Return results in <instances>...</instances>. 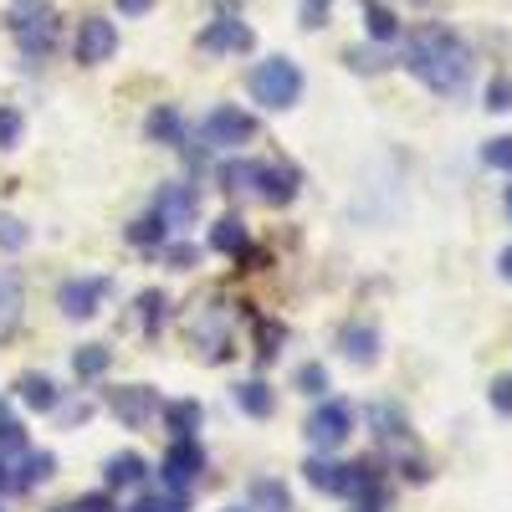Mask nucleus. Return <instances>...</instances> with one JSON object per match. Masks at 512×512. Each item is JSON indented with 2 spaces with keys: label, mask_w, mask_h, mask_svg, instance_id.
Wrapping results in <instances>:
<instances>
[{
  "label": "nucleus",
  "mask_w": 512,
  "mask_h": 512,
  "mask_svg": "<svg viewBox=\"0 0 512 512\" xmlns=\"http://www.w3.org/2000/svg\"><path fill=\"white\" fill-rule=\"evenodd\" d=\"M405 67L441 98H456L466 82H472V52H466V41L446 26H420L405 47Z\"/></svg>",
  "instance_id": "nucleus-1"
},
{
  "label": "nucleus",
  "mask_w": 512,
  "mask_h": 512,
  "mask_svg": "<svg viewBox=\"0 0 512 512\" xmlns=\"http://www.w3.org/2000/svg\"><path fill=\"white\" fill-rule=\"evenodd\" d=\"M251 93L267 108H292L297 98H303V72H297V62H287V57H267L251 72Z\"/></svg>",
  "instance_id": "nucleus-2"
},
{
  "label": "nucleus",
  "mask_w": 512,
  "mask_h": 512,
  "mask_svg": "<svg viewBox=\"0 0 512 512\" xmlns=\"http://www.w3.org/2000/svg\"><path fill=\"white\" fill-rule=\"evenodd\" d=\"M11 31H16L26 57H47L52 41H57L52 6H47V0H16V6H11Z\"/></svg>",
  "instance_id": "nucleus-3"
},
{
  "label": "nucleus",
  "mask_w": 512,
  "mask_h": 512,
  "mask_svg": "<svg viewBox=\"0 0 512 512\" xmlns=\"http://www.w3.org/2000/svg\"><path fill=\"white\" fill-rule=\"evenodd\" d=\"M200 139H205L210 149H241V144L256 139V123H251L241 108H216V113L200 123Z\"/></svg>",
  "instance_id": "nucleus-4"
},
{
  "label": "nucleus",
  "mask_w": 512,
  "mask_h": 512,
  "mask_svg": "<svg viewBox=\"0 0 512 512\" xmlns=\"http://www.w3.org/2000/svg\"><path fill=\"white\" fill-rule=\"evenodd\" d=\"M349 431H354V415H349V405H344V400H328V405H318V410L308 415V441H313L318 451L344 446V441H349Z\"/></svg>",
  "instance_id": "nucleus-5"
},
{
  "label": "nucleus",
  "mask_w": 512,
  "mask_h": 512,
  "mask_svg": "<svg viewBox=\"0 0 512 512\" xmlns=\"http://www.w3.org/2000/svg\"><path fill=\"white\" fill-rule=\"evenodd\" d=\"M118 52V26L108 21V16H88L77 26V62H88V67H98V62H108Z\"/></svg>",
  "instance_id": "nucleus-6"
},
{
  "label": "nucleus",
  "mask_w": 512,
  "mask_h": 512,
  "mask_svg": "<svg viewBox=\"0 0 512 512\" xmlns=\"http://www.w3.org/2000/svg\"><path fill=\"white\" fill-rule=\"evenodd\" d=\"M200 472H205V451L195 441H175V446H169V456H164V487L169 492H185Z\"/></svg>",
  "instance_id": "nucleus-7"
},
{
  "label": "nucleus",
  "mask_w": 512,
  "mask_h": 512,
  "mask_svg": "<svg viewBox=\"0 0 512 512\" xmlns=\"http://www.w3.org/2000/svg\"><path fill=\"white\" fill-rule=\"evenodd\" d=\"M103 292H108V282H103V277H72V282H62L57 303H62V313H67V318H93V313H98V303H103Z\"/></svg>",
  "instance_id": "nucleus-8"
},
{
  "label": "nucleus",
  "mask_w": 512,
  "mask_h": 512,
  "mask_svg": "<svg viewBox=\"0 0 512 512\" xmlns=\"http://www.w3.org/2000/svg\"><path fill=\"white\" fill-rule=\"evenodd\" d=\"M251 26L246 21H236V16H221V21H210L205 31H200V47L205 52H251Z\"/></svg>",
  "instance_id": "nucleus-9"
},
{
  "label": "nucleus",
  "mask_w": 512,
  "mask_h": 512,
  "mask_svg": "<svg viewBox=\"0 0 512 512\" xmlns=\"http://www.w3.org/2000/svg\"><path fill=\"white\" fill-rule=\"evenodd\" d=\"M251 190L262 195L267 205H287L297 195V169H287V164H256Z\"/></svg>",
  "instance_id": "nucleus-10"
},
{
  "label": "nucleus",
  "mask_w": 512,
  "mask_h": 512,
  "mask_svg": "<svg viewBox=\"0 0 512 512\" xmlns=\"http://www.w3.org/2000/svg\"><path fill=\"white\" fill-rule=\"evenodd\" d=\"M195 205H200V200H195V190H190V185H164V190H159V200H154V216H159L169 231H180V226H190V221H195Z\"/></svg>",
  "instance_id": "nucleus-11"
},
{
  "label": "nucleus",
  "mask_w": 512,
  "mask_h": 512,
  "mask_svg": "<svg viewBox=\"0 0 512 512\" xmlns=\"http://www.w3.org/2000/svg\"><path fill=\"white\" fill-rule=\"evenodd\" d=\"M113 415H118L123 425H144V420L159 415V395L149 390V384H128V390L113 395Z\"/></svg>",
  "instance_id": "nucleus-12"
},
{
  "label": "nucleus",
  "mask_w": 512,
  "mask_h": 512,
  "mask_svg": "<svg viewBox=\"0 0 512 512\" xmlns=\"http://www.w3.org/2000/svg\"><path fill=\"white\" fill-rule=\"evenodd\" d=\"M303 472H308V482H313L318 492H333V497H344V492H349V466H344V461L313 456V461L303 466Z\"/></svg>",
  "instance_id": "nucleus-13"
},
{
  "label": "nucleus",
  "mask_w": 512,
  "mask_h": 512,
  "mask_svg": "<svg viewBox=\"0 0 512 512\" xmlns=\"http://www.w3.org/2000/svg\"><path fill=\"white\" fill-rule=\"evenodd\" d=\"M159 415H164V431L175 441H195V431H200V405L195 400H175V405H164Z\"/></svg>",
  "instance_id": "nucleus-14"
},
{
  "label": "nucleus",
  "mask_w": 512,
  "mask_h": 512,
  "mask_svg": "<svg viewBox=\"0 0 512 512\" xmlns=\"http://www.w3.org/2000/svg\"><path fill=\"white\" fill-rule=\"evenodd\" d=\"M103 477H108V487H139V482H144V456H139V451H118V456H108Z\"/></svg>",
  "instance_id": "nucleus-15"
},
{
  "label": "nucleus",
  "mask_w": 512,
  "mask_h": 512,
  "mask_svg": "<svg viewBox=\"0 0 512 512\" xmlns=\"http://www.w3.org/2000/svg\"><path fill=\"white\" fill-rule=\"evenodd\" d=\"M16 323H21V277L0 272V338L16 333Z\"/></svg>",
  "instance_id": "nucleus-16"
},
{
  "label": "nucleus",
  "mask_w": 512,
  "mask_h": 512,
  "mask_svg": "<svg viewBox=\"0 0 512 512\" xmlns=\"http://www.w3.org/2000/svg\"><path fill=\"white\" fill-rule=\"evenodd\" d=\"M251 507L256 512H292V492L282 482L262 477V482H251Z\"/></svg>",
  "instance_id": "nucleus-17"
},
{
  "label": "nucleus",
  "mask_w": 512,
  "mask_h": 512,
  "mask_svg": "<svg viewBox=\"0 0 512 512\" xmlns=\"http://www.w3.org/2000/svg\"><path fill=\"white\" fill-rule=\"evenodd\" d=\"M210 246L226 251V256H246V226L236 216H221L216 226H210Z\"/></svg>",
  "instance_id": "nucleus-18"
},
{
  "label": "nucleus",
  "mask_w": 512,
  "mask_h": 512,
  "mask_svg": "<svg viewBox=\"0 0 512 512\" xmlns=\"http://www.w3.org/2000/svg\"><path fill=\"white\" fill-rule=\"evenodd\" d=\"M344 354L354 364H374L379 359V333L374 328H344Z\"/></svg>",
  "instance_id": "nucleus-19"
},
{
  "label": "nucleus",
  "mask_w": 512,
  "mask_h": 512,
  "mask_svg": "<svg viewBox=\"0 0 512 512\" xmlns=\"http://www.w3.org/2000/svg\"><path fill=\"white\" fill-rule=\"evenodd\" d=\"M108 364H113L108 344H82V349L72 354V369H77V379H98V374H108Z\"/></svg>",
  "instance_id": "nucleus-20"
},
{
  "label": "nucleus",
  "mask_w": 512,
  "mask_h": 512,
  "mask_svg": "<svg viewBox=\"0 0 512 512\" xmlns=\"http://www.w3.org/2000/svg\"><path fill=\"white\" fill-rule=\"evenodd\" d=\"M149 139H154V144H180V139H185L180 113H175V108H154V113H149Z\"/></svg>",
  "instance_id": "nucleus-21"
},
{
  "label": "nucleus",
  "mask_w": 512,
  "mask_h": 512,
  "mask_svg": "<svg viewBox=\"0 0 512 512\" xmlns=\"http://www.w3.org/2000/svg\"><path fill=\"white\" fill-rule=\"evenodd\" d=\"M21 400H26L31 410H52V405H57V384H52L47 374H26V379H21Z\"/></svg>",
  "instance_id": "nucleus-22"
},
{
  "label": "nucleus",
  "mask_w": 512,
  "mask_h": 512,
  "mask_svg": "<svg viewBox=\"0 0 512 512\" xmlns=\"http://www.w3.org/2000/svg\"><path fill=\"white\" fill-rule=\"evenodd\" d=\"M236 400H241V410H246V415H256V420L272 415V390H267L262 379H246L241 390H236Z\"/></svg>",
  "instance_id": "nucleus-23"
},
{
  "label": "nucleus",
  "mask_w": 512,
  "mask_h": 512,
  "mask_svg": "<svg viewBox=\"0 0 512 512\" xmlns=\"http://www.w3.org/2000/svg\"><path fill=\"white\" fill-rule=\"evenodd\" d=\"M364 26H369L374 41H395L400 36V21H395L390 6H364Z\"/></svg>",
  "instance_id": "nucleus-24"
},
{
  "label": "nucleus",
  "mask_w": 512,
  "mask_h": 512,
  "mask_svg": "<svg viewBox=\"0 0 512 512\" xmlns=\"http://www.w3.org/2000/svg\"><path fill=\"white\" fill-rule=\"evenodd\" d=\"M128 236H134L139 246H159V241L169 236V226H164L159 216H144V221H134V231H128Z\"/></svg>",
  "instance_id": "nucleus-25"
},
{
  "label": "nucleus",
  "mask_w": 512,
  "mask_h": 512,
  "mask_svg": "<svg viewBox=\"0 0 512 512\" xmlns=\"http://www.w3.org/2000/svg\"><path fill=\"white\" fill-rule=\"evenodd\" d=\"M297 384H303L308 395H323L328 390V369L323 364H303V369H297Z\"/></svg>",
  "instance_id": "nucleus-26"
},
{
  "label": "nucleus",
  "mask_w": 512,
  "mask_h": 512,
  "mask_svg": "<svg viewBox=\"0 0 512 512\" xmlns=\"http://www.w3.org/2000/svg\"><path fill=\"white\" fill-rule=\"evenodd\" d=\"M0 246H6V251H21L26 246V226L16 216H0Z\"/></svg>",
  "instance_id": "nucleus-27"
},
{
  "label": "nucleus",
  "mask_w": 512,
  "mask_h": 512,
  "mask_svg": "<svg viewBox=\"0 0 512 512\" xmlns=\"http://www.w3.org/2000/svg\"><path fill=\"white\" fill-rule=\"evenodd\" d=\"M482 159L492 164V169H512V139L502 134V139H492L487 149H482Z\"/></svg>",
  "instance_id": "nucleus-28"
},
{
  "label": "nucleus",
  "mask_w": 512,
  "mask_h": 512,
  "mask_svg": "<svg viewBox=\"0 0 512 512\" xmlns=\"http://www.w3.org/2000/svg\"><path fill=\"white\" fill-rule=\"evenodd\" d=\"M21 139V113L16 108H0V149H11Z\"/></svg>",
  "instance_id": "nucleus-29"
},
{
  "label": "nucleus",
  "mask_w": 512,
  "mask_h": 512,
  "mask_svg": "<svg viewBox=\"0 0 512 512\" xmlns=\"http://www.w3.org/2000/svg\"><path fill=\"white\" fill-rule=\"evenodd\" d=\"M328 11H333V0H303V11H297V16H303L308 31H318V26L328 21Z\"/></svg>",
  "instance_id": "nucleus-30"
},
{
  "label": "nucleus",
  "mask_w": 512,
  "mask_h": 512,
  "mask_svg": "<svg viewBox=\"0 0 512 512\" xmlns=\"http://www.w3.org/2000/svg\"><path fill=\"white\" fill-rule=\"evenodd\" d=\"M492 410H502V415H512V374H502V379H492Z\"/></svg>",
  "instance_id": "nucleus-31"
},
{
  "label": "nucleus",
  "mask_w": 512,
  "mask_h": 512,
  "mask_svg": "<svg viewBox=\"0 0 512 512\" xmlns=\"http://www.w3.org/2000/svg\"><path fill=\"white\" fill-rule=\"evenodd\" d=\"M128 512H185V507H180V497H164V492H159V497H139Z\"/></svg>",
  "instance_id": "nucleus-32"
},
{
  "label": "nucleus",
  "mask_w": 512,
  "mask_h": 512,
  "mask_svg": "<svg viewBox=\"0 0 512 512\" xmlns=\"http://www.w3.org/2000/svg\"><path fill=\"white\" fill-rule=\"evenodd\" d=\"M139 308H144V328L154 333L159 318H164V297H159V292H144V297H139Z\"/></svg>",
  "instance_id": "nucleus-33"
},
{
  "label": "nucleus",
  "mask_w": 512,
  "mask_h": 512,
  "mask_svg": "<svg viewBox=\"0 0 512 512\" xmlns=\"http://www.w3.org/2000/svg\"><path fill=\"white\" fill-rule=\"evenodd\" d=\"M487 108H492V113H502V108H512V82H507V77H497V82H492V88H487Z\"/></svg>",
  "instance_id": "nucleus-34"
},
{
  "label": "nucleus",
  "mask_w": 512,
  "mask_h": 512,
  "mask_svg": "<svg viewBox=\"0 0 512 512\" xmlns=\"http://www.w3.org/2000/svg\"><path fill=\"white\" fill-rule=\"evenodd\" d=\"M57 512H113V502H108L103 492H93V497H77V502H67V507H57Z\"/></svg>",
  "instance_id": "nucleus-35"
},
{
  "label": "nucleus",
  "mask_w": 512,
  "mask_h": 512,
  "mask_svg": "<svg viewBox=\"0 0 512 512\" xmlns=\"http://www.w3.org/2000/svg\"><path fill=\"white\" fill-rule=\"evenodd\" d=\"M277 338H282V328H277V323H267V328H262V359H272V354H277Z\"/></svg>",
  "instance_id": "nucleus-36"
},
{
  "label": "nucleus",
  "mask_w": 512,
  "mask_h": 512,
  "mask_svg": "<svg viewBox=\"0 0 512 512\" xmlns=\"http://www.w3.org/2000/svg\"><path fill=\"white\" fill-rule=\"evenodd\" d=\"M149 6H154V0H118V11H123V16H144Z\"/></svg>",
  "instance_id": "nucleus-37"
},
{
  "label": "nucleus",
  "mask_w": 512,
  "mask_h": 512,
  "mask_svg": "<svg viewBox=\"0 0 512 512\" xmlns=\"http://www.w3.org/2000/svg\"><path fill=\"white\" fill-rule=\"evenodd\" d=\"M169 262H180V267H190V262H195V251H190V246H169Z\"/></svg>",
  "instance_id": "nucleus-38"
},
{
  "label": "nucleus",
  "mask_w": 512,
  "mask_h": 512,
  "mask_svg": "<svg viewBox=\"0 0 512 512\" xmlns=\"http://www.w3.org/2000/svg\"><path fill=\"white\" fill-rule=\"evenodd\" d=\"M497 267H502V277H507V282H512V246H507V251H502V256H497Z\"/></svg>",
  "instance_id": "nucleus-39"
},
{
  "label": "nucleus",
  "mask_w": 512,
  "mask_h": 512,
  "mask_svg": "<svg viewBox=\"0 0 512 512\" xmlns=\"http://www.w3.org/2000/svg\"><path fill=\"white\" fill-rule=\"evenodd\" d=\"M226 512H246V507H226Z\"/></svg>",
  "instance_id": "nucleus-40"
},
{
  "label": "nucleus",
  "mask_w": 512,
  "mask_h": 512,
  "mask_svg": "<svg viewBox=\"0 0 512 512\" xmlns=\"http://www.w3.org/2000/svg\"><path fill=\"white\" fill-rule=\"evenodd\" d=\"M507 205H512V190H507Z\"/></svg>",
  "instance_id": "nucleus-41"
}]
</instances>
